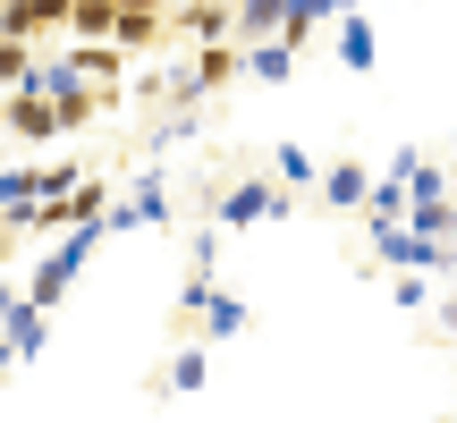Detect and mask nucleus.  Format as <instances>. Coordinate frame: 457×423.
<instances>
[{"label": "nucleus", "instance_id": "nucleus-1", "mask_svg": "<svg viewBox=\"0 0 457 423\" xmlns=\"http://www.w3.org/2000/svg\"><path fill=\"white\" fill-rule=\"evenodd\" d=\"M34 85L51 94V111H60V128H68V136H77V128H94V119L111 111V94H102V85L85 77L68 51H43V77H34Z\"/></svg>", "mask_w": 457, "mask_h": 423}, {"label": "nucleus", "instance_id": "nucleus-2", "mask_svg": "<svg viewBox=\"0 0 457 423\" xmlns=\"http://www.w3.org/2000/svg\"><path fill=\"white\" fill-rule=\"evenodd\" d=\"M111 237L102 220H77L68 237H51V254H34V279H26V296H43V305H60L68 288H77V271L94 262V245Z\"/></svg>", "mask_w": 457, "mask_h": 423}, {"label": "nucleus", "instance_id": "nucleus-3", "mask_svg": "<svg viewBox=\"0 0 457 423\" xmlns=\"http://www.w3.org/2000/svg\"><path fill=\"white\" fill-rule=\"evenodd\" d=\"M373 254L390 262V271H457L449 237H424L415 220H381V228H373Z\"/></svg>", "mask_w": 457, "mask_h": 423}, {"label": "nucleus", "instance_id": "nucleus-4", "mask_svg": "<svg viewBox=\"0 0 457 423\" xmlns=\"http://www.w3.org/2000/svg\"><path fill=\"white\" fill-rule=\"evenodd\" d=\"M162 220H170V178H162V170H136L128 195H111V212H102L111 237H119V228H162Z\"/></svg>", "mask_w": 457, "mask_h": 423}, {"label": "nucleus", "instance_id": "nucleus-5", "mask_svg": "<svg viewBox=\"0 0 457 423\" xmlns=\"http://www.w3.org/2000/svg\"><path fill=\"white\" fill-rule=\"evenodd\" d=\"M288 203H296L288 187H271V178H245V187H220V195H212V220H220V228H254V220H279Z\"/></svg>", "mask_w": 457, "mask_h": 423}, {"label": "nucleus", "instance_id": "nucleus-6", "mask_svg": "<svg viewBox=\"0 0 457 423\" xmlns=\"http://www.w3.org/2000/svg\"><path fill=\"white\" fill-rule=\"evenodd\" d=\"M9 136H17V145H51V136H68L43 85H17V94H9Z\"/></svg>", "mask_w": 457, "mask_h": 423}, {"label": "nucleus", "instance_id": "nucleus-7", "mask_svg": "<svg viewBox=\"0 0 457 423\" xmlns=\"http://www.w3.org/2000/svg\"><path fill=\"white\" fill-rule=\"evenodd\" d=\"M170 26L187 43H220V34H237V0H170Z\"/></svg>", "mask_w": 457, "mask_h": 423}, {"label": "nucleus", "instance_id": "nucleus-8", "mask_svg": "<svg viewBox=\"0 0 457 423\" xmlns=\"http://www.w3.org/2000/svg\"><path fill=\"white\" fill-rule=\"evenodd\" d=\"M313 195H322L330 212H364L373 203V170L364 162H322V187H313Z\"/></svg>", "mask_w": 457, "mask_h": 423}, {"label": "nucleus", "instance_id": "nucleus-9", "mask_svg": "<svg viewBox=\"0 0 457 423\" xmlns=\"http://www.w3.org/2000/svg\"><path fill=\"white\" fill-rule=\"evenodd\" d=\"M339 68H347V77H373V68H381V34H373L364 9L339 17Z\"/></svg>", "mask_w": 457, "mask_h": 423}, {"label": "nucleus", "instance_id": "nucleus-10", "mask_svg": "<svg viewBox=\"0 0 457 423\" xmlns=\"http://www.w3.org/2000/svg\"><path fill=\"white\" fill-rule=\"evenodd\" d=\"M43 296H17V305H9V322H0V330H9V347H17V364H26V356H43V339H51V322H43Z\"/></svg>", "mask_w": 457, "mask_h": 423}, {"label": "nucleus", "instance_id": "nucleus-11", "mask_svg": "<svg viewBox=\"0 0 457 423\" xmlns=\"http://www.w3.org/2000/svg\"><path fill=\"white\" fill-rule=\"evenodd\" d=\"M51 195V170H0V212H9L17 228L34 220V203Z\"/></svg>", "mask_w": 457, "mask_h": 423}, {"label": "nucleus", "instance_id": "nucleus-12", "mask_svg": "<svg viewBox=\"0 0 457 423\" xmlns=\"http://www.w3.org/2000/svg\"><path fill=\"white\" fill-rule=\"evenodd\" d=\"M245 77H254V85H288V77H296V43H288V34L245 43Z\"/></svg>", "mask_w": 457, "mask_h": 423}, {"label": "nucleus", "instance_id": "nucleus-13", "mask_svg": "<svg viewBox=\"0 0 457 423\" xmlns=\"http://www.w3.org/2000/svg\"><path fill=\"white\" fill-rule=\"evenodd\" d=\"M43 77V51H34V34H0V94H17V85Z\"/></svg>", "mask_w": 457, "mask_h": 423}, {"label": "nucleus", "instance_id": "nucleus-14", "mask_svg": "<svg viewBox=\"0 0 457 423\" xmlns=\"http://www.w3.org/2000/svg\"><path fill=\"white\" fill-rule=\"evenodd\" d=\"M237 68H245V43H237V34H220V43H195V77L212 85V94L237 77Z\"/></svg>", "mask_w": 457, "mask_h": 423}, {"label": "nucleus", "instance_id": "nucleus-15", "mask_svg": "<svg viewBox=\"0 0 457 423\" xmlns=\"http://www.w3.org/2000/svg\"><path fill=\"white\" fill-rule=\"evenodd\" d=\"M111 26H119V0H77L68 9V43H111Z\"/></svg>", "mask_w": 457, "mask_h": 423}, {"label": "nucleus", "instance_id": "nucleus-16", "mask_svg": "<svg viewBox=\"0 0 457 423\" xmlns=\"http://www.w3.org/2000/svg\"><path fill=\"white\" fill-rule=\"evenodd\" d=\"M288 26V0H237V43H271Z\"/></svg>", "mask_w": 457, "mask_h": 423}, {"label": "nucleus", "instance_id": "nucleus-17", "mask_svg": "<svg viewBox=\"0 0 457 423\" xmlns=\"http://www.w3.org/2000/svg\"><path fill=\"white\" fill-rule=\"evenodd\" d=\"M162 26H170V9H119L111 43H119V51H145V43H162Z\"/></svg>", "mask_w": 457, "mask_h": 423}, {"label": "nucleus", "instance_id": "nucleus-18", "mask_svg": "<svg viewBox=\"0 0 457 423\" xmlns=\"http://www.w3.org/2000/svg\"><path fill=\"white\" fill-rule=\"evenodd\" d=\"M68 60H77V68H85V77H94V85H102V94H111V102H119V43H68Z\"/></svg>", "mask_w": 457, "mask_h": 423}, {"label": "nucleus", "instance_id": "nucleus-19", "mask_svg": "<svg viewBox=\"0 0 457 423\" xmlns=\"http://www.w3.org/2000/svg\"><path fill=\"white\" fill-rule=\"evenodd\" d=\"M245 322H254V313H245V296H212V305H204V339H245Z\"/></svg>", "mask_w": 457, "mask_h": 423}, {"label": "nucleus", "instance_id": "nucleus-20", "mask_svg": "<svg viewBox=\"0 0 457 423\" xmlns=\"http://www.w3.org/2000/svg\"><path fill=\"white\" fill-rule=\"evenodd\" d=\"M271 178H279V187H322V170H313L305 145H279V153H271Z\"/></svg>", "mask_w": 457, "mask_h": 423}, {"label": "nucleus", "instance_id": "nucleus-21", "mask_svg": "<svg viewBox=\"0 0 457 423\" xmlns=\"http://www.w3.org/2000/svg\"><path fill=\"white\" fill-rule=\"evenodd\" d=\"M162 381H170V390H204V381H212V356H204V347H179Z\"/></svg>", "mask_w": 457, "mask_h": 423}, {"label": "nucleus", "instance_id": "nucleus-22", "mask_svg": "<svg viewBox=\"0 0 457 423\" xmlns=\"http://www.w3.org/2000/svg\"><path fill=\"white\" fill-rule=\"evenodd\" d=\"M220 296V279H212V262H187V279H179V313H204Z\"/></svg>", "mask_w": 457, "mask_h": 423}, {"label": "nucleus", "instance_id": "nucleus-23", "mask_svg": "<svg viewBox=\"0 0 457 423\" xmlns=\"http://www.w3.org/2000/svg\"><path fill=\"white\" fill-rule=\"evenodd\" d=\"M187 136H195V119H187V111H170V119H162V128H153V162H162V153H179V145H187Z\"/></svg>", "mask_w": 457, "mask_h": 423}, {"label": "nucleus", "instance_id": "nucleus-24", "mask_svg": "<svg viewBox=\"0 0 457 423\" xmlns=\"http://www.w3.org/2000/svg\"><path fill=\"white\" fill-rule=\"evenodd\" d=\"M0 34H43V9L34 0H0Z\"/></svg>", "mask_w": 457, "mask_h": 423}, {"label": "nucleus", "instance_id": "nucleus-25", "mask_svg": "<svg viewBox=\"0 0 457 423\" xmlns=\"http://www.w3.org/2000/svg\"><path fill=\"white\" fill-rule=\"evenodd\" d=\"M17 296H26V288H9V271H0V322H9V305H17Z\"/></svg>", "mask_w": 457, "mask_h": 423}, {"label": "nucleus", "instance_id": "nucleus-26", "mask_svg": "<svg viewBox=\"0 0 457 423\" xmlns=\"http://www.w3.org/2000/svg\"><path fill=\"white\" fill-rule=\"evenodd\" d=\"M9 364H17V347H9V330H0V373H9Z\"/></svg>", "mask_w": 457, "mask_h": 423}, {"label": "nucleus", "instance_id": "nucleus-27", "mask_svg": "<svg viewBox=\"0 0 457 423\" xmlns=\"http://www.w3.org/2000/svg\"><path fill=\"white\" fill-rule=\"evenodd\" d=\"M119 9H170V0H119Z\"/></svg>", "mask_w": 457, "mask_h": 423}, {"label": "nucleus", "instance_id": "nucleus-28", "mask_svg": "<svg viewBox=\"0 0 457 423\" xmlns=\"http://www.w3.org/2000/svg\"><path fill=\"white\" fill-rule=\"evenodd\" d=\"M449 313H457V271H449Z\"/></svg>", "mask_w": 457, "mask_h": 423}]
</instances>
